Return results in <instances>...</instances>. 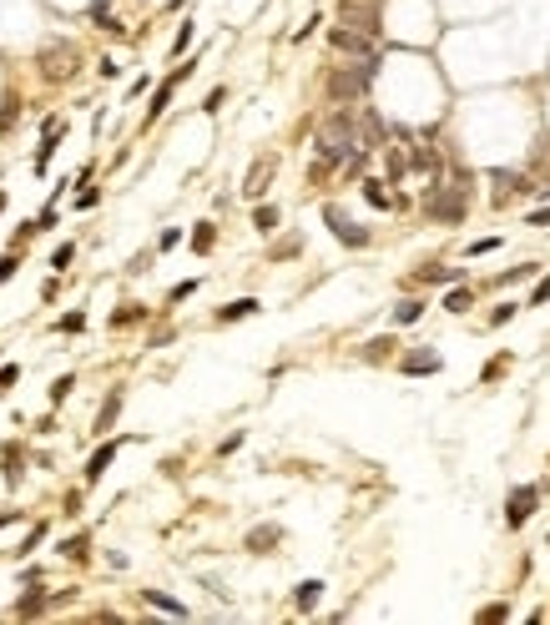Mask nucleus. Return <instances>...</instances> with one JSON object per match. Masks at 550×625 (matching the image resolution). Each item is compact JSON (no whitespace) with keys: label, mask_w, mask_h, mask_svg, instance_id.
I'll return each instance as SVG.
<instances>
[{"label":"nucleus","mask_w":550,"mask_h":625,"mask_svg":"<svg viewBox=\"0 0 550 625\" xmlns=\"http://www.w3.org/2000/svg\"><path fill=\"white\" fill-rule=\"evenodd\" d=\"M358 146H364V141H358V116H353V111H333V116L319 126V157H323V167L349 162Z\"/></svg>","instance_id":"nucleus-1"},{"label":"nucleus","mask_w":550,"mask_h":625,"mask_svg":"<svg viewBox=\"0 0 550 625\" xmlns=\"http://www.w3.org/2000/svg\"><path fill=\"white\" fill-rule=\"evenodd\" d=\"M374 66H379V56L358 61V66H349V71H333V76H328V96H333V101H353V96H364V91H369V81H374Z\"/></svg>","instance_id":"nucleus-2"},{"label":"nucleus","mask_w":550,"mask_h":625,"mask_svg":"<svg viewBox=\"0 0 550 625\" xmlns=\"http://www.w3.org/2000/svg\"><path fill=\"white\" fill-rule=\"evenodd\" d=\"M425 212L439 217V222H459L464 217V187H434V197L425 202Z\"/></svg>","instance_id":"nucleus-3"},{"label":"nucleus","mask_w":550,"mask_h":625,"mask_svg":"<svg viewBox=\"0 0 550 625\" xmlns=\"http://www.w3.org/2000/svg\"><path fill=\"white\" fill-rule=\"evenodd\" d=\"M328 40H333V51H344V56H358V61H369V56H374V36H364V31L338 26Z\"/></svg>","instance_id":"nucleus-4"},{"label":"nucleus","mask_w":550,"mask_h":625,"mask_svg":"<svg viewBox=\"0 0 550 625\" xmlns=\"http://www.w3.org/2000/svg\"><path fill=\"white\" fill-rule=\"evenodd\" d=\"M323 222L333 227V237H338V242H349V247H369V232H364V227H353V222H349L338 207H323Z\"/></svg>","instance_id":"nucleus-5"},{"label":"nucleus","mask_w":550,"mask_h":625,"mask_svg":"<svg viewBox=\"0 0 550 625\" xmlns=\"http://www.w3.org/2000/svg\"><path fill=\"white\" fill-rule=\"evenodd\" d=\"M535 500H540V484H520V489L510 494V514H505V520H510V530H520L525 520H530Z\"/></svg>","instance_id":"nucleus-6"},{"label":"nucleus","mask_w":550,"mask_h":625,"mask_svg":"<svg viewBox=\"0 0 550 625\" xmlns=\"http://www.w3.org/2000/svg\"><path fill=\"white\" fill-rule=\"evenodd\" d=\"M273 167H278V157H258V162L247 167V182H243L247 197H263V187H268V177H273Z\"/></svg>","instance_id":"nucleus-7"},{"label":"nucleus","mask_w":550,"mask_h":625,"mask_svg":"<svg viewBox=\"0 0 550 625\" xmlns=\"http://www.w3.org/2000/svg\"><path fill=\"white\" fill-rule=\"evenodd\" d=\"M187 71H192V66H177V71H172V76H167V81H162V86H157V96H152V106H146V121H157V116H162V111H167V101H172V86H177V81H182V76H187Z\"/></svg>","instance_id":"nucleus-8"},{"label":"nucleus","mask_w":550,"mask_h":625,"mask_svg":"<svg viewBox=\"0 0 550 625\" xmlns=\"http://www.w3.org/2000/svg\"><path fill=\"white\" fill-rule=\"evenodd\" d=\"M112 459H116V444H101L96 454H91V464H86V484H96L101 474H107V464H112Z\"/></svg>","instance_id":"nucleus-9"},{"label":"nucleus","mask_w":550,"mask_h":625,"mask_svg":"<svg viewBox=\"0 0 550 625\" xmlns=\"http://www.w3.org/2000/svg\"><path fill=\"white\" fill-rule=\"evenodd\" d=\"M252 313H258V298H238V303L217 308V323H238V318H252Z\"/></svg>","instance_id":"nucleus-10"},{"label":"nucleus","mask_w":550,"mask_h":625,"mask_svg":"<svg viewBox=\"0 0 550 625\" xmlns=\"http://www.w3.org/2000/svg\"><path fill=\"white\" fill-rule=\"evenodd\" d=\"M278 540H283V530H278V525H263V530H252V534H247V550H258V555H263L268 545H278Z\"/></svg>","instance_id":"nucleus-11"},{"label":"nucleus","mask_w":550,"mask_h":625,"mask_svg":"<svg viewBox=\"0 0 550 625\" xmlns=\"http://www.w3.org/2000/svg\"><path fill=\"white\" fill-rule=\"evenodd\" d=\"M56 141H61V126H46V141H40V152H36V171H46V167H51Z\"/></svg>","instance_id":"nucleus-12"},{"label":"nucleus","mask_w":550,"mask_h":625,"mask_svg":"<svg viewBox=\"0 0 550 625\" xmlns=\"http://www.w3.org/2000/svg\"><path fill=\"white\" fill-rule=\"evenodd\" d=\"M404 373H439V353H409Z\"/></svg>","instance_id":"nucleus-13"},{"label":"nucleus","mask_w":550,"mask_h":625,"mask_svg":"<svg viewBox=\"0 0 550 625\" xmlns=\"http://www.w3.org/2000/svg\"><path fill=\"white\" fill-rule=\"evenodd\" d=\"M319 595H323V585H319V580H303V585L293 590V600H298V610H313V605H319Z\"/></svg>","instance_id":"nucleus-14"},{"label":"nucleus","mask_w":550,"mask_h":625,"mask_svg":"<svg viewBox=\"0 0 550 625\" xmlns=\"http://www.w3.org/2000/svg\"><path fill=\"white\" fill-rule=\"evenodd\" d=\"M146 605H157V610H167V615H187V605H182V600L162 595V590H146Z\"/></svg>","instance_id":"nucleus-15"},{"label":"nucleus","mask_w":550,"mask_h":625,"mask_svg":"<svg viewBox=\"0 0 550 625\" xmlns=\"http://www.w3.org/2000/svg\"><path fill=\"white\" fill-rule=\"evenodd\" d=\"M116 414H121V394H112L107 403H101V414H96V434H101V429H112V424H116Z\"/></svg>","instance_id":"nucleus-16"},{"label":"nucleus","mask_w":550,"mask_h":625,"mask_svg":"<svg viewBox=\"0 0 550 625\" xmlns=\"http://www.w3.org/2000/svg\"><path fill=\"white\" fill-rule=\"evenodd\" d=\"M20 615H40L46 610V590H31V595H20V605H15Z\"/></svg>","instance_id":"nucleus-17"},{"label":"nucleus","mask_w":550,"mask_h":625,"mask_svg":"<svg viewBox=\"0 0 550 625\" xmlns=\"http://www.w3.org/2000/svg\"><path fill=\"white\" fill-rule=\"evenodd\" d=\"M252 227H258V232H273V227H278V207H258V212H252Z\"/></svg>","instance_id":"nucleus-18"},{"label":"nucleus","mask_w":550,"mask_h":625,"mask_svg":"<svg viewBox=\"0 0 550 625\" xmlns=\"http://www.w3.org/2000/svg\"><path fill=\"white\" fill-rule=\"evenodd\" d=\"M444 308H450V313H464V308H475V298H470V288H454L450 298H444Z\"/></svg>","instance_id":"nucleus-19"},{"label":"nucleus","mask_w":550,"mask_h":625,"mask_svg":"<svg viewBox=\"0 0 550 625\" xmlns=\"http://www.w3.org/2000/svg\"><path fill=\"white\" fill-rule=\"evenodd\" d=\"M364 197H369L374 207H394V197L384 192V182H364Z\"/></svg>","instance_id":"nucleus-20"},{"label":"nucleus","mask_w":550,"mask_h":625,"mask_svg":"<svg viewBox=\"0 0 550 625\" xmlns=\"http://www.w3.org/2000/svg\"><path fill=\"white\" fill-rule=\"evenodd\" d=\"M213 242H217V227H213V222H202V227L192 232V247H197V252H207Z\"/></svg>","instance_id":"nucleus-21"},{"label":"nucleus","mask_w":550,"mask_h":625,"mask_svg":"<svg viewBox=\"0 0 550 625\" xmlns=\"http://www.w3.org/2000/svg\"><path fill=\"white\" fill-rule=\"evenodd\" d=\"M419 313H425V303H419V298H404V303H399V323H419Z\"/></svg>","instance_id":"nucleus-22"},{"label":"nucleus","mask_w":550,"mask_h":625,"mask_svg":"<svg viewBox=\"0 0 550 625\" xmlns=\"http://www.w3.org/2000/svg\"><path fill=\"white\" fill-rule=\"evenodd\" d=\"M419 277H425V283H454V277H459V268H425Z\"/></svg>","instance_id":"nucleus-23"},{"label":"nucleus","mask_w":550,"mask_h":625,"mask_svg":"<svg viewBox=\"0 0 550 625\" xmlns=\"http://www.w3.org/2000/svg\"><path fill=\"white\" fill-rule=\"evenodd\" d=\"M61 550H66V560H86V550H91V540H86V534H76V540H66V545H61Z\"/></svg>","instance_id":"nucleus-24"},{"label":"nucleus","mask_w":550,"mask_h":625,"mask_svg":"<svg viewBox=\"0 0 550 625\" xmlns=\"http://www.w3.org/2000/svg\"><path fill=\"white\" fill-rule=\"evenodd\" d=\"M56 328H61V333H81V328H86V313H66Z\"/></svg>","instance_id":"nucleus-25"},{"label":"nucleus","mask_w":550,"mask_h":625,"mask_svg":"<svg viewBox=\"0 0 550 625\" xmlns=\"http://www.w3.org/2000/svg\"><path fill=\"white\" fill-rule=\"evenodd\" d=\"M71 257H76V247H71V242H61V247L51 252V268H66V263H71Z\"/></svg>","instance_id":"nucleus-26"},{"label":"nucleus","mask_w":550,"mask_h":625,"mask_svg":"<svg viewBox=\"0 0 550 625\" xmlns=\"http://www.w3.org/2000/svg\"><path fill=\"white\" fill-rule=\"evenodd\" d=\"M142 318V308H121V313H112V328H126V323H137Z\"/></svg>","instance_id":"nucleus-27"},{"label":"nucleus","mask_w":550,"mask_h":625,"mask_svg":"<svg viewBox=\"0 0 550 625\" xmlns=\"http://www.w3.org/2000/svg\"><path fill=\"white\" fill-rule=\"evenodd\" d=\"M15 378H20V369H15V363H0V394H6Z\"/></svg>","instance_id":"nucleus-28"},{"label":"nucleus","mask_w":550,"mask_h":625,"mask_svg":"<svg viewBox=\"0 0 550 625\" xmlns=\"http://www.w3.org/2000/svg\"><path fill=\"white\" fill-rule=\"evenodd\" d=\"M187 46H192V26H187V20H182V31H177V40H172V51H177V56H182V51H187Z\"/></svg>","instance_id":"nucleus-29"},{"label":"nucleus","mask_w":550,"mask_h":625,"mask_svg":"<svg viewBox=\"0 0 550 625\" xmlns=\"http://www.w3.org/2000/svg\"><path fill=\"white\" fill-rule=\"evenodd\" d=\"M177 242H182V232H177V227H167V232H162V242H157V247H162V252H172V247H177Z\"/></svg>","instance_id":"nucleus-30"},{"label":"nucleus","mask_w":550,"mask_h":625,"mask_svg":"<svg viewBox=\"0 0 550 625\" xmlns=\"http://www.w3.org/2000/svg\"><path fill=\"white\" fill-rule=\"evenodd\" d=\"M71 389H76V378H56V389H51V399H56V403H61V399H66V394H71Z\"/></svg>","instance_id":"nucleus-31"},{"label":"nucleus","mask_w":550,"mask_h":625,"mask_svg":"<svg viewBox=\"0 0 550 625\" xmlns=\"http://www.w3.org/2000/svg\"><path fill=\"white\" fill-rule=\"evenodd\" d=\"M15 268H20L15 257H0V283H10V277H15Z\"/></svg>","instance_id":"nucleus-32"},{"label":"nucleus","mask_w":550,"mask_h":625,"mask_svg":"<svg viewBox=\"0 0 550 625\" xmlns=\"http://www.w3.org/2000/svg\"><path fill=\"white\" fill-rule=\"evenodd\" d=\"M76 207H96V187H81L76 192Z\"/></svg>","instance_id":"nucleus-33"},{"label":"nucleus","mask_w":550,"mask_h":625,"mask_svg":"<svg viewBox=\"0 0 550 625\" xmlns=\"http://www.w3.org/2000/svg\"><path fill=\"white\" fill-rule=\"evenodd\" d=\"M530 227H550V202H545L540 212H530Z\"/></svg>","instance_id":"nucleus-34"},{"label":"nucleus","mask_w":550,"mask_h":625,"mask_svg":"<svg viewBox=\"0 0 550 625\" xmlns=\"http://www.w3.org/2000/svg\"><path fill=\"white\" fill-rule=\"evenodd\" d=\"M545 298H550V277H540V283H535V303H545Z\"/></svg>","instance_id":"nucleus-35"},{"label":"nucleus","mask_w":550,"mask_h":625,"mask_svg":"<svg viewBox=\"0 0 550 625\" xmlns=\"http://www.w3.org/2000/svg\"><path fill=\"white\" fill-rule=\"evenodd\" d=\"M15 520H20V514H15V509H6V514H0V525H15Z\"/></svg>","instance_id":"nucleus-36"},{"label":"nucleus","mask_w":550,"mask_h":625,"mask_svg":"<svg viewBox=\"0 0 550 625\" xmlns=\"http://www.w3.org/2000/svg\"><path fill=\"white\" fill-rule=\"evenodd\" d=\"M0 212H6V197H0Z\"/></svg>","instance_id":"nucleus-37"}]
</instances>
